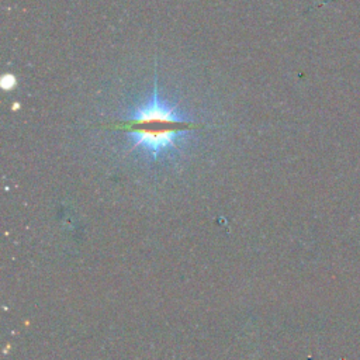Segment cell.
Segmentation results:
<instances>
[{
  "label": "cell",
  "mask_w": 360,
  "mask_h": 360,
  "mask_svg": "<svg viewBox=\"0 0 360 360\" xmlns=\"http://www.w3.org/2000/svg\"><path fill=\"white\" fill-rule=\"evenodd\" d=\"M190 132V128H127V135L132 142L131 149L139 148L141 152L155 162L162 158L177 155L181 150L180 142H183Z\"/></svg>",
  "instance_id": "1"
},
{
  "label": "cell",
  "mask_w": 360,
  "mask_h": 360,
  "mask_svg": "<svg viewBox=\"0 0 360 360\" xmlns=\"http://www.w3.org/2000/svg\"><path fill=\"white\" fill-rule=\"evenodd\" d=\"M124 120V128L138 124H190V120L179 110L177 103H166L158 93V80L155 75L153 91L148 101L134 105L128 110Z\"/></svg>",
  "instance_id": "2"
}]
</instances>
